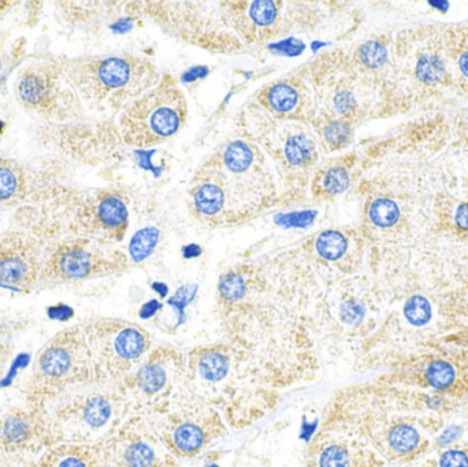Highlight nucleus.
Listing matches in <instances>:
<instances>
[{
    "mask_svg": "<svg viewBox=\"0 0 468 467\" xmlns=\"http://www.w3.org/2000/svg\"><path fill=\"white\" fill-rule=\"evenodd\" d=\"M221 323L228 342L252 356L270 386L313 383L321 356L310 321L261 266L228 271L218 285Z\"/></svg>",
    "mask_w": 468,
    "mask_h": 467,
    "instance_id": "nucleus-1",
    "label": "nucleus"
},
{
    "mask_svg": "<svg viewBox=\"0 0 468 467\" xmlns=\"http://www.w3.org/2000/svg\"><path fill=\"white\" fill-rule=\"evenodd\" d=\"M186 389L239 430L258 424L281 403L280 392L252 356L229 342L199 345L186 354Z\"/></svg>",
    "mask_w": 468,
    "mask_h": 467,
    "instance_id": "nucleus-2",
    "label": "nucleus"
},
{
    "mask_svg": "<svg viewBox=\"0 0 468 467\" xmlns=\"http://www.w3.org/2000/svg\"><path fill=\"white\" fill-rule=\"evenodd\" d=\"M41 408L46 413L49 447L103 443L132 416L128 402L115 387L98 384L69 389Z\"/></svg>",
    "mask_w": 468,
    "mask_h": 467,
    "instance_id": "nucleus-3",
    "label": "nucleus"
},
{
    "mask_svg": "<svg viewBox=\"0 0 468 467\" xmlns=\"http://www.w3.org/2000/svg\"><path fill=\"white\" fill-rule=\"evenodd\" d=\"M115 388L125 398L132 414H164L186 392V354L169 345L154 347Z\"/></svg>",
    "mask_w": 468,
    "mask_h": 467,
    "instance_id": "nucleus-4",
    "label": "nucleus"
},
{
    "mask_svg": "<svg viewBox=\"0 0 468 467\" xmlns=\"http://www.w3.org/2000/svg\"><path fill=\"white\" fill-rule=\"evenodd\" d=\"M376 309L367 295L357 292L352 282H340L319 298L311 315V331L318 348L341 353L359 347L377 329Z\"/></svg>",
    "mask_w": 468,
    "mask_h": 467,
    "instance_id": "nucleus-5",
    "label": "nucleus"
},
{
    "mask_svg": "<svg viewBox=\"0 0 468 467\" xmlns=\"http://www.w3.org/2000/svg\"><path fill=\"white\" fill-rule=\"evenodd\" d=\"M92 384L95 372L84 328L73 326L49 340L38 354L30 384L33 405H44L69 389Z\"/></svg>",
    "mask_w": 468,
    "mask_h": 467,
    "instance_id": "nucleus-6",
    "label": "nucleus"
},
{
    "mask_svg": "<svg viewBox=\"0 0 468 467\" xmlns=\"http://www.w3.org/2000/svg\"><path fill=\"white\" fill-rule=\"evenodd\" d=\"M82 328L98 386H118L154 348L150 334L131 321L103 318Z\"/></svg>",
    "mask_w": 468,
    "mask_h": 467,
    "instance_id": "nucleus-7",
    "label": "nucleus"
},
{
    "mask_svg": "<svg viewBox=\"0 0 468 467\" xmlns=\"http://www.w3.org/2000/svg\"><path fill=\"white\" fill-rule=\"evenodd\" d=\"M167 451L178 461L194 460L228 435L219 411L186 389L164 414L145 417Z\"/></svg>",
    "mask_w": 468,
    "mask_h": 467,
    "instance_id": "nucleus-8",
    "label": "nucleus"
},
{
    "mask_svg": "<svg viewBox=\"0 0 468 467\" xmlns=\"http://www.w3.org/2000/svg\"><path fill=\"white\" fill-rule=\"evenodd\" d=\"M382 376L385 383L431 389L440 398L462 399L468 395V348L436 347L407 354Z\"/></svg>",
    "mask_w": 468,
    "mask_h": 467,
    "instance_id": "nucleus-9",
    "label": "nucleus"
},
{
    "mask_svg": "<svg viewBox=\"0 0 468 467\" xmlns=\"http://www.w3.org/2000/svg\"><path fill=\"white\" fill-rule=\"evenodd\" d=\"M186 101L176 87H161L132 104L122 120L123 139L128 144L147 147L165 142L186 122Z\"/></svg>",
    "mask_w": 468,
    "mask_h": 467,
    "instance_id": "nucleus-10",
    "label": "nucleus"
},
{
    "mask_svg": "<svg viewBox=\"0 0 468 467\" xmlns=\"http://www.w3.org/2000/svg\"><path fill=\"white\" fill-rule=\"evenodd\" d=\"M126 268L120 251L101 249L92 239H69L47 254L43 279L54 282L81 281L117 273Z\"/></svg>",
    "mask_w": 468,
    "mask_h": 467,
    "instance_id": "nucleus-11",
    "label": "nucleus"
},
{
    "mask_svg": "<svg viewBox=\"0 0 468 467\" xmlns=\"http://www.w3.org/2000/svg\"><path fill=\"white\" fill-rule=\"evenodd\" d=\"M103 444L109 467H177L180 463L139 414L129 416Z\"/></svg>",
    "mask_w": 468,
    "mask_h": 467,
    "instance_id": "nucleus-12",
    "label": "nucleus"
},
{
    "mask_svg": "<svg viewBox=\"0 0 468 467\" xmlns=\"http://www.w3.org/2000/svg\"><path fill=\"white\" fill-rule=\"evenodd\" d=\"M60 77L62 73L54 65L29 66L16 82L19 101L41 117L58 121L69 117L73 109V96Z\"/></svg>",
    "mask_w": 468,
    "mask_h": 467,
    "instance_id": "nucleus-13",
    "label": "nucleus"
},
{
    "mask_svg": "<svg viewBox=\"0 0 468 467\" xmlns=\"http://www.w3.org/2000/svg\"><path fill=\"white\" fill-rule=\"evenodd\" d=\"M46 258L41 241L27 233L0 236V287L30 290L43 279Z\"/></svg>",
    "mask_w": 468,
    "mask_h": 467,
    "instance_id": "nucleus-14",
    "label": "nucleus"
},
{
    "mask_svg": "<svg viewBox=\"0 0 468 467\" xmlns=\"http://www.w3.org/2000/svg\"><path fill=\"white\" fill-rule=\"evenodd\" d=\"M305 467H384V460L356 436L321 428L304 452Z\"/></svg>",
    "mask_w": 468,
    "mask_h": 467,
    "instance_id": "nucleus-15",
    "label": "nucleus"
},
{
    "mask_svg": "<svg viewBox=\"0 0 468 467\" xmlns=\"http://www.w3.org/2000/svg\"><path fill=\"white\" fill-rule=\"evenodd\" d=\"M69 82L88 98L112 101L120 98L133 79V68L123 58L80 62L66 71Z\"/></svg>",
    "mask_w": 468,
    "mask_h": 467,
    "instance_id": "nucleus-16",
    "label": "nucleus"
},
{
    "mask_svg": "<svg viewBox=\"0 0 468 467\" xmlns=\"http://www.w3.org/2000/svg\"><path fill=\"white\" fill-rule=\"evenodd\" d=\"M49 447L46 413L41 406L14 409L0 419V450L8 454H43Z\"/></svg>",
    "mask_w": 468,
    "mask_h": 467,
    "instance_id": "nucleus-17",
    "label": "nucleus"
},
{
    "mask_svg": "<svg viewBox=\"0 0 468 467\" xmlns=\"http://www.w3.org/2000/svg\"><path fill=\"white\" fill-rule=\"evenodd\" d=\"M359 238L341 229H326L305 243V257L322 271L324 276L348 274L360 262Z\"/></svg>",
    "mask_w": 468,
    "mask_h": 467,
    "instance_id": "nucleus-18",
    "label": "nucleus"
},
{
    "mask_svg": "<svg viewBox=\"0 0 468 467\" xmlns=\"http://www.w3.org/2000/svg\"><path fill=\"white\" fill-rule=\"evenodd\" d=\"M77 222L88 239L121 241L128 229V207L114 195H101L80 208Z\"/></svg>",
    "mask_w": 468,
    "mask_h": 467,
    "instance_id": "nucleus-19",
    "label": "nucleus"
},
{
    "mask_svg": "<svg viewBox=\"0 0 468 467\" xmlns=\"http://www.w3.org/2000/svg\"><path fill=\"white\" fill-rule=\"evenodd\" d=\"M37 467H109L103 443H59L47 449Z\"/></svg>",
    "mask_w": 468,
    "mask_h": 467,
    "instance_id": "nucleus-20",
    "label": "nucleus"
},
{
    "mask_svg": "<svg viewBox=\"0 0 468 467\" xmlns=\"http://www.w3.org/2000/svg\"><path fill=\"white\" fill-rule=\"evenodd\" d=\"M195 213L203 219L214 225H224L225 211H227V194L218 184L206 181L197 186L192 194Z\"/></svg>",
    "mask_w": 468,
    "mask_h": 467,
    "instance_id": "nucleus-21",
    "label": "nucleus"
},
{
    "mask_svg": "<svg viewBox=\"0 0 468 467\" xmlns=\"http://www.w3.org/2000/svg\"><path fill=\"white\" fill-rule=\"evenodd\" d=\"M27 188L25 172L10 159L0 158V206L21 199Z\"/></svg>",
    "mask_w": 468,
    "mask_h": 467,
    "instance_id": "nucleus-22",
    "label": "nucleus"
},
{
    "mask_svg": "<svg viewBox=\"0 0 468 467\" xmlns=\"http://www.w3.org/2000/svg\"><path fill=\"white\" fill-rule=\"evenodd\" d=\"M401 211L398 203L388 197L374 200L367 208V222L376 230H392L400 222Z\"/></svg>",
    "mask_w": 468,
    "mask_h": 467,
    "instance_id": "nucleus-23",
    "label": "nucleus"
},
{
    "mask_svg": "<svg viewBox=\"0 0 468 467\" xmlns=\"http://www.w3.org/2000/svg\"><path fill=\"white\" fill-rule=\"evenodd\" d=\"M349 186V175L343 166H333L324 170L316 178L314 191L321 196H335L343 194Z\"/></svg>",
    "mask_w": 468,
    "mask_h": 467,
    "instance_id": "nucleus-24",
    "label": "nucleus"
},
{
    "mask_svg": "<svg viewBox=\"0 0 468 467\" xmlns=\"http://www.w3.org/2000/svg\"><path fill=\"white\" fill-rule=\"evenodd\" d=\"M403 318L404 323L411 325L412 328H425L433 320V306L425 296H411L404 303Z\"/></svg>",
    "mask_w": 468,
    "mask_h": 467,
    "instance_id": "nucleus-25",
    "label": "nucleus"
},
{
    "mask_svg": "<svg viewBox=\"0 0 468 467\" xmlns=\"http://www.w3.org/2000/svg\"><path fill=\"white\" fill-rule=\"evenodd\" d=\"M266 101L270 109L280 114L291 112L299 101V93L289 84L271 85L266 90Z\"/></svg>",
    "mask_w": 468,
    "mask_h": 467,
    "instance_id": "nucleus-26",
    "label": "nucleus"
},
{
    "mask_svg": "<svg viewBox=\"0 0 468 467\" xmlns=\"http://www.w3.org/2000/svg\"><path fill=\"white\" fill-rule=\"evenodd\" d=\"M285 155L286 159L296 166H304V165L310 164L311 159L315 155L313 140L308 139L307 136H303V134L292 136L286 142Z\"/></svg>",
    "mask_w": 468,
    "mask_h": 467,
    "instance_id": "nucleus-27",
    "label": "nucleus"
},
{
    "mask_svg": "<svg viewBox=\"0 0 468 467\" xmlns=\"http://www.w3.org/2000/svg\"><path fill=\"white\" fill-rule=\"evenodd\" d=\"M159 241V230L156 228H145L140 230L132 239L129 251L134 262H142L145 258L150 257L151 252L155 249Z\"/></svg>",
    "mask_w": 468,
    "mask_h": 467,
    "instance_id": "nucleus-28",
    "label": "nucleus"
},
{
    "mask_svg": "<svg viewBox=\"0 0 468 467\" xmlns=\"http://www.w3.org/2000/svg\"><path fill=\"white\" fill-rule=\"evenodd\" d=\"M444 65L441 60L436 57V55H429V57H423L422 59L418 62L417 66V76L422 80L423 82H429V84H436L444 76Z\"/></svg>",
    "mask_w": 468,
    "mask_h": 467,
    "instance_id": "nucleus-29",
    "label": "nucleus"
},
{
    "mask_svg": "<svg viewBox=\"0 0 468 467\" xmlns=\"http://www.w3.org/2000/svg\"><path fill=\"white\" fill-rule=\"evenodd\" d=\"M250 19L258 27H270L277 19L278 7L274 2H253L250 3Z\"/></svg>",
    "mask_w": 468,
    "mask_h": 467,
    "instance_id": "nucleus-30",
    "label": "nucleus"
},
{
    "mask_svg": "<svg viewBox=\"0 0 468 467\" xmlns=\"http://www.w3.org/2000/svg\"><path fill=\"white\" fill-rule=\"evenodd\" d=\"M363 65L370 69H378L387 60V49L378 41H367L359 51Z\"/></svg>",
    "mask_w": 468,
    "mask_h": 467,
    "instance_id": "nucleus-31",
    "label": "nucleus"
},
{
    "mask_svg": "<svg viewBox=\"0 0 468 467\" xmlns=\"http://www.w3.org/2000/svg\"><path fill=\"white\" fill-rule=\"evenodd\" d=\"M437 467H468V454L462 450H447L440 455Z\"/></svg>",
    "mask_w": 468,
    "mask_h": 467,
    "instance_id": "nucleus-32",
    "label": "nucleus"
},
{
    "mask_svg": "<svg viewBox=\"0 0 468 467\" xmlns=\"http://www.w3.org/2000/svg\"><path fill=\"white\" fill-rule=\"evenodd\" d=\"M324 136H326L327 142L333 145V147H338L343 145L348 137V128L344 123L335 122L324 131Z\"/></svg>",
    "mask_w": 468,
    "mask_h": 467,
    "instance_id": "nucleus-33",
    "label": "nucleus"
},
{
    "mask_svg": "<svg viewBox=\"0 0 468 467\" xmlns=\"http://www.w3.org/2000/svg\"><path fill=\"white\" fill-rule=\"evenodd\" d=\"M0 467H37V463L33 462L32 457L8 454L0 450Z\"/></svg>",
    "mask_w": 468,
    "mask_h": 467,
    "instance_id": "nucleus-34",
    "label": "nucleus"
},
{
    "mask_svg": "<svg viewBox=\"0 0 468 467\" xmlns=\"http://www.w3.org/2000/svg\"><path fill=\"white\" fill-rule=\"evenodd\" d=\"M453 227L458 232L468 233V203H462L453 214Z\"/></svg>",
    "mask_w": 468,
    "mask_h": 467,
    "instance_id": "nucleus-35",
    "label": "nucleus"
},
{
    "mask_svg": "<svg viewBox=\"0 0 468 467\" xmlns=\"http://www.w3.org/2000/svg\"><path fill=\"white\" fill-rule=\"evenodd\" d=\"M459 68H461L462 73L468 77V51L464 52L459 59Z\"/></svg>",
    "mask_w": 468,
    "mask_h": 467,
    "instance_id": "nucleus-36",
    "label": "nucleus"
},
{
    "mask_svg": "<svg viewBox=\"0 0 468 467\" xmlns=\"http://www.w3.org/2000/svg\"><path fill=\"white\" fill-rule=\"evenodd\" d=\"M10 7V2H5V0H0V19H2V16H5V11H7L8 8Z\"/></svg>",
    "mask_w": 468,
    "mask_h": 467,
    "instance_id": "nucleus-37",
    "label": "nucleus"
},
{
    "mask_svg": "<svg viewBox=\"0 0 468 467\" xmlns=\"http://www.w3.org/2000/svg\"><path fill=\"white\" fill-rule=\"evenodd\" d=\"M3 128H5V123H3L2 121H0V132L3 131Z\"/></svg>",
    "mask_w": 468,
    "mask_h": 467,
    "instance_id": "nucleus-38",
    "label": "nucleus"
}]
</instances>
